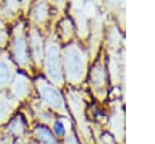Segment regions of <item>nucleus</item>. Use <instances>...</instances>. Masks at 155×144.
I'll use <instances>...</instances> for the list:
<instances>
[{
  "label": "nucleus",
  "instance_id": "9b49d317",
  "mask_svg": "<svg viewBox=\"0 0 155 144\" xmlns=\"http://www.w3.org/2000/svg\"><path fill=\"white\" fill-rule=\"evenodd\" d=\"M91 81L92 85L94 87V90L99 91L102 88H104L105 85V70L102 63H98L93 67L92 71H91Z\"/></svg>",
  "mask_w": 155,
  "mask_h": 144
},
{
  "label": "nucleus",
  "instance_id": "6e6552de",
  "mask_svg": "<svg viewBox=\"0 0 155 144\" xmlns=\"http://www.w3.org/2000/svg\"><path fill=\"white\" fill-rule=\"evenodd\" d=\"M18 100L15 99L8 92L0 91V125L2 122H6L15 109L18 106Z\"/></svg>",
  "mask_w": 155,
  "mask_h": 144
},
{
  "label": "nucleus",
  "instance_id": "f257e3e1",
  "mask_svg": "<svg viewBox=\"0 0 155 144\" xmlns=\"http://www.w3.org/2000/svg\"><path fill=\"white\" fill-rule=\"evenodd\" d=\"M63 58H64V69L68 81L73 83H78L82 81L87 65L86 53L76 44H71L64 48Z\"/></svg>",
  "mask_w": 155,
  "mask_h": 144
},
{
  "label": "nucleus",
  "instance_id": "1a4fd4ad",
  "mask_svg": "<svg viewBox=\"0 0 155 144\" xmlns=\"http://www.w3.org/2000/svg\"><path fill=\"white\" fill-rule=\"evenodd\" d=\"M29 44H30V51L34 62L39 65L42 62L44 58V47H42V38L38 29L31 28L29 31Z\"/></svg>",
  "mask_w": 155,
  "mask_h": 144
},
{
  "label": "nucleus",
  "instance_id": "2eb2a0df",
  "mask_svg": "<svg viewBox=\"0 0 155 144\" xmlns=\"http://www.w3.org/2000/svg\"><path fill=\"white\" fill-rule=\"evenodd\" d=\"M19 7H21V2H17V1H6L4 4L2 8H1V12L4 15H8L10 13V16H12V15H15L19 10Z\"/></svg>",
  "mask_w": 155,
  "mask_h": 144
},
{
  "label": "nucleus",
  "instance_id": "a211bd4d",
  "mask_svg": "<svg viewBox=\"0 0 155 144\" xmlns=\"http://www.w3.org/2000/svg\"><path fill=\"white\" fill-rule=\"evenodd\" d=\"M54 132H56L57 136H63L65 133V127H64V125L61 120H57L54 122Z\"/></svg>",
  "mask_w": 155,
  "mask_h": 144
},
{
  "label": "nucleus",
  "instance_id": "f03ea898",
  "mask_svg": "<svg viewBox=\"0 0 155 144\" xmlns=\"http://www.w3.org/2000/svg\"><path fill=\"white\" fill-rule=\"evenodd\" d=\"M45 69L48 79L56 83H63V71H62V61L59 46L56 41L50 39L46 44L45 48Z\"/></svg>",
  "mask_w": 155,
  "mask_h": 144
},
{
  "label": "nucleus",
  "instance_id": "20e7f679",
  "mask_svg": "<svg viewBox=\"0 0 155 144\" xmlns=\"http://www.w3.org/2000/svg\"><path fill=\"white\" fill-rule=\"evenodd\" d=\"M35 83H36V87H38V91H39V94H40L42 102L47 106L65 115L67 109H65V103H64L62 94L42 77H39Z\"/></svg>",
  "mask_w": 155,
  "mask_h": 144
},
{
  "label": "nucleus",
  "instance_id": "f8f14e48",
  "mask_svg": "<svg viewBox=\"0 0 155 144\" xmlns=\"http://www.w3.org/2000/svg\"><path fill=\"white\" fill-rule=\"evenodd\" d=\"M48 16V5L46 2H38L31 8V19L35 23H44Z\"/></svg>",
  "mask_w": 155,
  "mask_h": 144
},
{
  "label": "nucleus",
  "instance_id": "4468645a",
  "mask_svg": "<svg viewBox=\"0 0 155 144\" xmlns=\"http://www.w3.org/2000/svg\"><path fill=\"white\" fill-rule=\"evenodd\" d=\"M111 129L114 132V134L116 136L117 139L122 138V133H124V117H122V113H115L111 117V122H110Z\"/></svg>",
  "mask_w": 155,
  "mask_h": 144
},
{
  "label": "nucleus",
  "instance_id": "39448f33",
  "mask_svg": "<svg viewBox=\"0 0 155 144\" xmlns=\"http://www.w3.org/2000/svg\"><path fill=\"white\" fill-rule=\"evenodd\" d=\"M68 104H69L73 114L75 115L80 132L85 136V138H90L88 127H87L86 117H85V104H84V100L80 97V94L76 92H69L68 93Z\"/></svg>",
  "mask_w": 155,
  "mask_h": 144
},
{
  "label": "nucleus",
  "instance_id": "dca6fc26",
  "mask_svg": "<svg viewBox=\"0 0 155 144\" xmlns=\"http://www.w3.org/2000/svg\"><path fill=\"white\" fill-rule=\"evenodd\" d=\"M59 29H61V33L63 35V38H69L73 33V24L69 19H63V22H61L59 24Z\"/></svg>",
  "mask_w": 155,
  "mask_h": 144
},
{
  "label": "nucleus",
  "instance_id": "423d86ee",
  "mask_svg": "<svg viewBox=\"0 0 155 144\" xmlns=\"http://www.w3.org/2000/svg\"><path fill=\"white\" fill-rule=\"evenodd\" d=\"M17 74L16 64L6 51L0 53V91H5L10 86Z\"/></svg>",
  "mask_w": 155,
  "mask_h": 144
},
{
  "label": "nucleus",
  "instance_id": "0eeeda50",
  "mask_svg": "<svg viewBox=\"0 0 155 144\" xmlns=\"http://www.w3.org/2000/svg\"><path fill=\"white\" fill-rule=\"evenodd\" d=\"M30 81L29 79L22 74V73H17L12 83H11V87H10V94L17 99L18 102L22 100V99H25L28 97V94L30 93Z\"/></svg>",
  "mask_w": 155,
  "mask_h": 144
},
{
  "label": "nucleus",
  "instance_id": "6ab92c4d",
  "mask_svg": "<svg viewBox=\"0 0 155 144\" xmlns=\"http://www.w3.org/2000/svg\"><path fill=\"white\" fill-rule=\"evenodd\" d=\"M67 144H78L76 143V139L74 138V136H70L67 138Z\"/></svg>",
  "mask_w": 155,
  "mask_h": 144
},
{
  "label": "nucleus",
  "instance_id": "ddd939ff",
  "mask_svg": "<svg viewBox=\"0 0 155 144\" xmlns=\"http://www.w3.org/2000/svg\"><path fill=\"white\" fill-rule=\"evenodd\" d=\"M35 137L42 143V144H57L56 137L52 134V132L45 127V126H39L34 129Z\"/></svg>",
  "mask_w": 155,
  "mask_h": 144
},
{
  "label": "nucleus",
  "instance_id": "f3484780",
  "mask_svg": "<svg viewBox=\"0 0 155 144\" xmlns=\"http://www.w3.org/2000/svg\"><path fill=\"white\" fill-rule=\"evenodd\" d=\"M7 39H8V36H7L6 31H5V28H4L2 22L0 21V48H2V47L6 45Z\"/></svg>",
  "mask_w": 155,
  "mask_h": 144
},
{
  "label": "nucleus",
  "instance_id": "7ed1b4c3",
  "mask_svg": "<svg viewBox=\"0 0 155 144\" xmlns=\"http://www.w3.org/2000/svg\"><path fill=\"white\" fill-rule=\"evenodd\" d=\"M11 51H12V57L15 62L21 67V68H29L30 65V54H29V48H28V40L27 35L24 31L23 23H18L12 33V42H11Z\"/></svg>",
  "mask_w": 155,
  "mask_h": 144
},
{
  "label": "nucleus",
  "instance_id": "9d476101",
  "mask_svg": "<svg viewBox=\"0 0 155 144\" xmlns=\"http://www.w3.org/2000/svg\"><path fill=\"white\" fill-rule=\"evenodd\" d=\"M6 132L10 137H16L17 139L18 138H22V136L24 134L25 132V123L22 119L21 115H17L15 116L10 123L7 125V128H6Z\"/></svg>",
  "mask_w": 155,
  "mask_h": 144
}]
</instances>
